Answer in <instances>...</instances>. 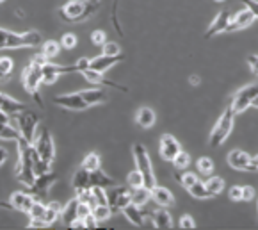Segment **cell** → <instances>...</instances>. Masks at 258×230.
I'll return each mask as SVG.
<instances>
[{
	"instance_id": "23",
	"label": "cell",
	"mask_w": 258,
	"mask_h": 230,
	"mask_svg": "<svg viewBox=\"0 0 258 230\" xmlns=\"http://www.w3.org/2000/svg\"><path fill=\"white\" fill-rule=\"evenodd\" d=\"M123 214H125V218L128 219L132 225L136 226H143L145 225V216H143V212H141L139 205H136V203H130V205H126L125 209H123Z\"/></svg>"
},
{
	"instance_id": "59",
	"label": "cell",
	"mask_w": 258,
	"mask_h": 230,
	"mask_svg": "<svg viewBox=\"0 0 258 230\" xmlns=\"http://www.w3.org/2000/svg\"><path fill=\"white\" fill-rule=\"evenodd\" d=\"M251 107H258V95L253 98V102H251Z\"/></svg>"
},
{
	"instance_id": "22",
	"label": "cell",
	"mask_w": 258,
	"mask_h": 230,
	"mask_svg": "<svg viewBox=\"0 0 258 230\" xmlns=\"http://www.w3.org/2000/svg\"><path fill=\"white\" fill-rule=\"evenodd\" d=\"M27 109L25 104H22L20 100H15L13 96L6 95V93H0V111L8 112V114H13V112H18Z\"/></svg>"
},
{
	"instance_id": "16",
	"label": "cell",
	"mask_w": 258,
	"mask_h": 230,
	"mask_svg": "<svg viewBox=\"0 0 258 230\" xmlns=\"http://www.w3.org/2000/svg\"><path fill=\"white\" fill-rule=\"evenodd\" d=\"M230 22H232V16H230V11L228 9H223V11L219 13V15L214 18V22L210 23V27L207 29L205 32V38H214V36L221 34V32H226L228 25H230Z\"/></svg>"
},
{
	"instance_id": "35",
	"label": "cell",
	"mask_w": 258,
	"mask_h": 230,
	"mask_svg": "<svg viewBox=\"0 0 258 230\" xmlns=\"http://www.w3.org/2000/svg\"><path fill=\"white\" fill-rule=\"evenodd\" d=\"M20 136H22V134L18 132V129H16V127H13L11 123L0 127V139H2V141H16Z\"/></svg>"
},
{
	"instance_id": "33",
	"label": "cell",
	"mask_w": 258,
	"mask_h": 230,
	"mask_svg": "<svg viewBox=\"0 0 258 230\" xmlns=\"http://www.w3.org/2000/svg\"><path fill=\"white\" fill-rule=\"evenodd\" d=\"M100 166H102V159H100V155L96 152H91L84 157L82 166H80V168L88 169V171H95V169H100Z\"/></svg>"
},
{
	"instance_id": "38",
	"label": "cell",
	"mask_w": 258,
	"mask_h": 230,
	"mask_svg": "<svg viewBox=\"0 0 258 230\" xmlns=\"http://www.w3.org/2000/svg\"><path fill=\"white\" fill-rule=\"evenodd\" d=\"M126 186H128L130 189L145 186V179H143V173H141L139 169H134V171H130L128 177H126Z\"/></svg>"
},
{
	"instance_id": "27",
	"label": "cell",
	"mask_w": 258,
	"mask_h": 230,
	"mask_svg": "<svg viewBox=\"0 0 258 230\" xmlns=\"http://www.w3.org/2000/svg\"><path fill=\"white\" fill-rule=\"evenodd\" d=\"M77 205H79V200L75 198V200H72V202H68L64 207H62L61 218H62L64 226H72V223L79 218V214H77Z\"/></svg>"
},
{
	"instance_id": "43",
	"label": "cell",
	"mask_w": 258,
	"mask_h": 230,
	"mask_svg": "<svg viewBox=\"0 0 258 230\" xmlns=\"http://www.w3.org/2000/svg\"><path fill=\"white\" fill-rule=\"evenodd\" d=\"M45 211H46L45 203H43L41 200H34L31 211L27 212V214H29V218H41L43 219V214H45Z\"/></svg>"
},
{
	"instance_id": "2",
	"label": "cell",
	"mask_w": 258,
	"mask_h": 230,
	"mask_svg": "<svg viewBox=\"0 0 258 230\" xmlns=\"http://www.w3.org/2000/svg\"><path fill=\"white\" fill-rule=\"evenodd\" d=\"M38 45H43V38L38 31L11 32L8 29H0V50L34 48Z\"/></svg>"
},
{
	"instance_id": "45",
	"label": "cell",
	"mask_w": 258,
	"mask_h": 230,
	"mask_svg": "<svg viewBox=\"0 0 258 230\" xmlns=\"http://www.w3.org/2000/svg\"><path fill=\"white\" fill-rule=\"evenodd\" d=\"M59 214H61V212L57 211V209H53V207H50V205H46V211H45V214H43V221L46 223V226L53 225V223H55V219L59 218Z\"/></svg>"
},
{
	"instance_id": "18",
	"label": "cell",
	"mask_w": 258,
	"mask_h": 230,
	"mask_svg": "<svg viewBox=\"0 0 258 230\" xmlns=\"http://www.w3.org/2000/svg\"><path fill=\"white\" fill-rule=\"evenodd\" d=\"M9 203H11L13 211H22V212H29L32 207V203H34V196L32 195H27L23 191H16L9 196Z\"/></svg>"
},
{
	"instance_id": "32",
	"label": "cell",
	"mask_w": 258,
	"mask_h": 230,
	"mask_svg": "<svg viewBox=\"0 0 258 230\" xmlns=\"http://www.w3.org/2000/svg\"><path fill=\"white\" fill-rule=\"evenodd\" d=\"M13 63L11 58H6V55H0V82H6L9 81V77L13 73Z\"/></svg>"
},
{
	"instance_id": "55",
	"label": "cell",
	"mask_w": 258,
	"mask_h": 230,
	"mask_svg": "<svg viewBox=\"0 0 258 230\" xmlns=\"http://www.w3.org/2000/svg\"><path fill=\"white\" fill-rule=\"evenodd\" d=\"M247 66H249L254 75H258V55H249L247 58Z\"/></svg>"
},
{
	"instance_id": "37",
	"label": "cell",
	"mask_w": 258,
	"mask_h": 230,
	"mask_svg": "<svg viewBox=\"0 0 258 230\" xmlns=\"http://www.w3.org/2000/svg\"><path fill=\"white\" fill-rule=\"evenodd\" d=\"M112 212L114 211L110 209V205H95V207H93V214H95V218L98 219V223L107 221Z\"/></svg>"
},
{
	"instance_id": "7",
	"label": "cell",
	"mask_w": 258,
	"mask_h": 230,
	"mask_svg": "<svg viewBox=\"0 0 258 230\" xmlns=\"http://www.w3.org/2000/svg\"><path fill=\"white\" fill-rule=\"evenodd\" d=\"M233 120H235V111L230 107L224 109V112L221 114V118L217 120L216 127L212 129V134H210V146H219L224 143V139L230 136L233 129Z\"/></svg>"
},
{
	"instance_id": "46",
	"label": "cell",
	"mask_w": 258,
	"mask_h": 230,
	"mask_svg": "<svg viewBox=\"0 0 258 230\" xmlns=\"http://www.w3.org/2000/svg\"><path fill=\"white\" fill-rule=\"evenodd\" d=\"M118 6H119V0H114L112 2V11H110V20H112V23H114V27H116V31L119 32V36H123L125 32H123V29H121V25H119V20H118Z\"/></svg>"
},
{
	"instance_id": "51",
	"label": "cell",
	"mask_w": 258,
	"mask_h": 230,
	"mask_svg": "<svg viewBox=\"0 0 258 230\" xmlns=\"http://www.w3.org/2000/svg\"><path fill=\"white\" fill-rule=\"evenodd\" d=\"M230 198H232L233 202H240V200H242V186H233V188L230 189Z\"/></svg>"
},
{
	"instance_id": "44",
	"label": "cell",
	"mask_w": 258,
	"mask_h": 230,
	"mask_svg": "<svg viewBox=\"0 0 258 230\" xmlns=\"http://www.w3.org/2000/svg\"><path fill=\"white\" fill-rule=\"evenodd\" d=\"M103 55H119V45L116 41H105L102 45Z\"/></svg>"
},
{
	"instance_id": "54",
	"label": "cell",
	"mask_w": 258,
	"mask_h": 230,
	"mask_svg": "<svg viewBox=\"0 0 258 230\" xmlns=\"http://www.w3.org/2000/svg\"><path fill=\"white\" fill-rule=\"evenodd\" d=\"M84 223H86V228H96V226H98V219L95 218V214H93V212L84 218Z\"/></svg>"
},
{
	"instance_id": "63",
	"label": "cell",
	"mask_w": 258,
	"mask_h": 230,
	"mask_svg": "<svg viewBox=\"0 0 258 230\" xmlns=\"http://www.w3.org/2000/svg\"><path fill=\"white\" fill-rule=\"evenodd\" d=\"M216 2H224V0H216Z\"/></svg>"
},
{
	"instance_id": "11",
	"label": "cell",
	"mask_w": 258,
	"mask_h": 230,
	"mask_svg": "<svg viewBox=\"0 0 258 230\" xmlns=\"http://www.w3.org/2000/svg\"><path fill=\"white\" fill-rule=\"evenodd\" d=\"M228 164L232 166L233 169H239V171H258L253 157L239 148L232 150V152L228 153Z\"/></svg>"
},
{
	"instance_id": "40",
	"label": "cell",
	"mask_w": 258,
	"mask_h": 230,
	"mask_svg": "<svg viewBox=\"0 0 258 230\" xmlns=\"http://www.w3.org/2000/svg\"><path fill=\"white\" fill-rule=\"evenodd\" d=\"M205 184H207V188H209V191L212 193L214 196L219 195V193L224 189V181H223V179H221V177H210V179L205 182Z\"/></svg>"
},
{
	"instance_id": "10",
	"label": "cell",
	"mask_w": 258,
	"mask_h": 230,
	"mask_svg": "<svg viewBox=\"0 0 258 230\" xmlns=\"http://www.w3.org/2000/svg\"><path fill=\"white\" fill-rule=\"evenodd\" d=\"M55 182H57V175L53 171H46V173H43V175L36 177L34 184H32V188H31V193H32V196H34V200L46 198Z\"/></svg>"
},
{
	"instance_id": "29",
	"label": "cell",
	"mask_w": 258,
	"mask_h": 230,
	"mask_svg": "<svg viewBox=\"0 0 258 230\" xmlns=\"http://www.w3.org/2000/svg\"><path fill=\"white\" fill-rule=\"evenodd\" d=\"M80 95H82V98L86 100V104L88 105L102 104V102H105V98H107L105 91H102V89H84V91H80Z\"/></svg>"
},
{
	"instance_id": "17",
	"label": "cell",
	"mask_w": 258,
	"mask_h": 230,
	"mask_svg": "<svg viewBox=\"0 0 258 230\" xmlns=\"http://www.w3.org/2000/svg\"><path fill=\"white\" fill-rule=\"evenodd\" d=\"M80 73H82L84 79H86L88 82H91V84L109 86V88H116V89H119V91H123V93L128 91L126 88H123V86L116 84L114 81H109V79H105V77H103V73L96 72V70H93V68H86V70H82Z\"/></svg>"
},
{
	"instance_id": "21",
	"label": "cell",
	"mask_w": 258,
	"mask_h": 230,
	"mask_svg": "<svg viewBox=\"0 0 258 230\" xmlns=\"http://www.w3.org/2000/svg\"><path fill=\"white\" fill-rule=\"evenodd\" d=\"M152 200L159 205V207H169L171 203L175 202L173 198V193L167 188H162V186H155L152 189Z\"/></svg>"
},
{
	"instance_id": "26",
	"label": "cell",
	"mask_w": 258,
	"mask_h": 230,
	"mask_svg": "<svg viewBox=\"0 0 258 230\" xmlns=\"http://www.w3.org/2000/svg\"><path fill=\"white\" fill-rule=\"evenodd\" d=\"M89 182L93 186H100V188H109V186H116L112 177H109L107 173H103L102 169H95V171H89Z\"/></svg>"
},
{
	"instance_id": "8",
	"label": "cell",
	"mask_w": 258,
	"mask_h": 230,
	"mask_svg": "<svg viewBox=\"0 0 258 230\" xmlns=\"http://www.w3.org/2000/svg\"><path fill=\"white\" fill-rule=\"evenodd\" d=\"M34 148H36V152L39 153V157H41L43 161L52 164L53 159H55V146H53L52 132H50L46 127L41 129V132H39L38 139H36V143H34Z\"/></svg>"
},
{
	"instance_id": "49",
	"label": "cell",
	"mask_w": 258,
	"mask_h": 230,
	"mask_svg": "<svg viewBox=\"0 0 258 230\" xmlns=\"http://www.w3.org/2000/svg\"><path fill=\"white\" fill-rule=\"evenodd\" d=\"M194 226H196V221L192 219V216L183 214L180 218V228H194Z\"/></svg>"
},
{
	"instance_id": "6",
	"label": "cell",
	"mask_w": 258,
	"mask_h": 230,
	"mask_svg": "<svg viewBox=\"0 0 258 230\" xmlns=\"http://www.w3.org/2000/svg\"><path fill=\"white\" fill-rule=\"evenodd\" d=\"M132 152H134V161H136L137 169L143 173L145 186L148 189H153L157 186V179H155V173H153V166H152V161H150L148 150L145 148V145L136 143V145L132 146Z\"/></svg>"
},
{
	"instance_id": "5",
	"label": "cell",
	"mask_w": 258,
	"mask_h": 230,
	"mask_svg": "<svg viewBox=\"0 0 258 230\" xmlns=\"http://www.w3.org/2000/svg\"><path fill=\"white\" fill-rule=\"evenodd\" d=\"M98 9V4H89L84 0H70L61 8V18L64 22H84Z\"/></svg>"
},
{
	"instance_id": "24",
	"label": "cell",
	"mask_w": 258,
	"mask_h": 230,
	"mask_svg": "<svg viewBox=\"0 0 258 230\" xmlns=\"http://www.w3.org/2000/svg\"><path fill=\"white\" fill-rule=\"evenodd\" d=\"M152 219L153 225L157 228H171L173 226V219H171V214L166 211V207H159L152 212Z\"/></svg>"
},
{
	"instance_id": "52",
	"label": "cell",
	"mask_w": 258,
	"mask_h": 230,
	"mask_svg": "<svg viewBox=\"0 0 258 230\" xmlns=\"http://www.w3.org/2000/svg\"><path fill=\"white\" fill-rule=\"evenodd\" d=\"M254 198V189L251 186H242V200L244 202H249Z\"/></svg>"
},
{
	"instance_id": "41",
	"label": "cell",
	"mask_w": 258,
	"mask_h": 230,
	"mask_svg": "<svg viewBox=\"0 0 258 230\" xmlns=\"http://www.w3.org/2000/svg\"><path fill=\"white\" fill-rule=\"evenodd\" d=\"M173 164H175L176 169H185V168H189V164H190V155L187 152H183V150H180V152L176 153V157L173 159Z\"/></svg>"
},
{
	"instance_id": "4",
	"label": "cell",
	"mask_w": 258,
	"mask_h": 230,
	"mask_svg": "<svg viewBox=\"0 0 258 230\" xmlns=\"http://www.w3.org/2000/svg\"><path fill=\"white\" fill-rule=\"evenodd\" d=\"M41 66L39 63L31 61V65H27L23 68L22 73V82H23V88L25 91L29 93L31 96H34L36 104L39 107H43V102H41V96H39V86L43 82V72H41Z\"/></svg>"
},
{
	"instance_id": "62",
	"label": "cell",
	"mask_w": 258,
	"mask_h": 230,
	"mask_svg": "<svg viewBox=\"0 0 258 230\" xmlns=\"http://www.w3.org/2000/svg\"><path fill=\"white\" fill-rule=\"evenodd\" d=\"M4 2H6V0H0V4H4Z\"/></svg>"
},
{
	"instance_id": "30",
	"label": "cell",
	"mask_w": 258,
	"mask_h": 230,
	"mask_svg": "<svg viewBox=\"0 0 258 230\" xmlns=\"http://www.w3.org/2000/svg\"><path fill=\"white\" fill-rule=\"evenodd\" d=\"M73 189L75 191H79V189H88L91 188V182H89V171L88 169L80 168L79 171L73 175Z\"/></svg>"
},
{
	"instance_id": "60",
	"label": "cell",
	"mask_w": 258,
	"mask_h": 230,
	"mask_svg": "<svg viewBox=\"0 0 258 230\" xmlns=\"http://www.w3.org/2000/svg\"><path fill=\"white\" fill-rule=\"evenodd\" d=\"M84 2H89V4H98L100 0H84Z\"/></svg>"
},
{
	"instance_id": "56",
	"label": "cell",
	"mask_w": 258,
	"mask_h": 230,
	"mask_svg": "<svg viewBox=\"0 0 258 230\" xmlns=\"http://www.w3.org/2000/svg\"><path fill=\"white\" fill-rule=\"evenodd\" d=\"M45 226L46 223L41 218H31V221H29V228H45Z\"/></svg>"
},
{
	"instance_id": "19",
	"label": "cell",
	"mask_w": 258,
	"mask_h": 230,
	"mask_svg": "<svg viewBox=\"0 0 258 230\" xmlns=\"http://www.w3.org/2000/svg\"><path fill=\"white\" fill-rule=\"evenodd\" d=\"M125 61V58H123L121 54L119 55H98V58L91 59V65H89V68L96 70V72L100 73H105L109 68H112L114 65H118V63Z\"/></svg>"
},
{
	"instance_id": "31",
	"label": "cell",
	"mask_w": 258,
	"mask_h": 230,
	"mask_svg": "<svg viewBox=\"0 0 258 230\" xmlns=\"http://www.w3.org/2000/svg\"><path fill=\"white\" fill-rule=\"evenodd\" d=\"M187 191L190 193V196H194V198H198V200H205V198H214V195L209 191V188H207V184L205 182H200L198 181L196 184H192L190 186Z\"/></svg>"
},
{
	"instance_id": "34",
	"label": "cell",
	"mask_w": 258,
	"mask_h": 230,
	"mask_svg": "<svg viewBox=\"0 0 258 230\" xmlns=\"http://www.w3.org/2000/svg\"><path fill=\"white\" fill-rule=\"evenodd\" d=\"M175 177H176V181H178L180 184H182L185 189H189L190 186L196 184V182L200 181V179H198L196 173H190V171H180V169L175 173Z\"/></svg>"
},
{
	"instance_id": "48",
	"label": "cell",
	"mask_w": 258,
	"mask_h": 230,
	"mask_svg": "<svg viewBox=\"0 0 258 230\" xmlns=\"http://www.w3.org/2000/svg\"><path fill=\"white\" fill-rule=\"evenodd\" d=\"M91 43H93V45L102 46L103 43H105V32L100 31V29H98V31H95V32L91 34Z\"/></svg>"
},
{
	"instance_id": "13",
	"label": "cell",
	"mask_w": 258,
	"mask_h": 230,
	"mask_svg": "<svg viewBox=\"0 0 258 230\" xmlns=\"http://www.w3.org/2000/svg\"><path fill=\"white\" fill-rule=\"evenodd\" d=\"M55 104L59 105V107L68 109V111H84V109L89 107L80 93H68V95L55 96Z\"/></svg>"
},
{
	"instance_id": "39",
	"label": "cell",
	"mask_w": 258,
	"mask_h": 230,
	"mask_svg": "<svg viewBox=\"0 0 258 230\" xmlns=\"http://www.w3.org/2000/svg\"><path fill=\"white\" fill-rule=\"evenodd\" d=\"M93 198H95V205H109V196L105 193V188H100V186H93Z\"/></svg>"
},
{
	"instance_id": "58",
	"label": "cell",
	"mask_w": 258,
	"mask_h": 230,
	"mask_svg": "<svg viewBox=\"0 0 258 230\" xmlns=\"http://www.w3.org/2000/svg\"><path fill=\"white\" fill-rule=\"evenodd\" d=\"M190 84H192V86L200 84V77H196V75H192V77H190Z\"/></svg>"
},
{
	"instance_id": "28",
	"label": "cell",
	"mask_w": 258,
	"mask_h": 230,
	"mask_svg": "<svg viewBox=\"0 0 258 230\" xmlns=\"http://www.w3.org/2000/svg\"><path fill=\"white\" fill-rule=\"evenodd\" d=\"M136 122H137V125L143 127V129H150V127L155 123V112H153V109L141 107L136 114Z\"/></svg>"
},
{
	"instance_id": "9",
	"label": "cell",
	"mask_w": 258,
	"mask_h": 230,
	"mask_svg": "<svg viewBox=\"0 0 258 230\" xmlns=\"http://www.w3.org/2000/svg\"><path fill=\"white\" fill-rule=\"evenodd\" d=\"M256 95H258V84H249V86H244L242 89H239L232 98V109L235 111V114L249 109L251 102H253V98Z\"/></svg>"
},
{
	"instance_id": "50",
	"label": "cell",
	"mask_w": 258,
	"mask_h": 230,
	"mask_svg": "<svg viewBox=\"0 0 258 230\" xmlns=\"http://www.w3.org/2000/svg\"><path fill=\"white\" fill-rule=\"evenodd\" d=\"M247 9L254 15V18H258V0H240Z\"/></svg>"
},
{
	"instance_id": "57",
	"label": "cell",
	"mask_w": 258,
	"mask_h": 230,
	"mask_svg": "<svg viewBox=\"0 0 258 230\" xmlns=\"http://www.w3.org/2000/svg\"><path fill=\"white\" fill-rule=\"evenodd\" d=\"M6 161H8V150L4 146H0V166L4 164Z\"/></svg>"
},
{
	"instance_id": "3",
	"label": "cell",
	"mask_w": 258,
	"mask_h": 230,
	"mask_svg": "<svg viewBox=\"0 0 258 230\" xmlns=\"http://www.w3.org/2000/svg\"><path fill=\"white\" fill-rule=\"evenodd\" d=\"M9 116H11V118H9V123L18 129V132L22 134V138H25L29 143L34 141L36 129H38V125H39L38 114L23 109V111L13 112V114H9Z\"/></svg>"
},
{
	"instance_id": "61",
	"label": "cell",
	"mask_w": 258,
	"mask_h": 230,
	"mask_svg": "<svg viewBox=\"0 0 258 230\" xmlns=\"http://www.w3.org/2000/svg\"><path fill=\"white\" fill-rule=\"evenodd\" d=\"M253 161H254V164H256V169H258V155H254Z\"/></svg>"
},
{
	"instance_id": "36",
	"label": "cell",
	"mask_w": 258,
	"mask_h": 230,
	"mask_svg": "<svg viewBox=\"0 0 258 230\" xmlns=\"http://www.w3.org/2000/svg\"><path fill=\"white\" fill-rule=\"evenodd\" d=\"M41 50H43V55L46 59H52L55 55H59V50H61V45L55 41V39H48L41 45Z\"/></svg>"
},
{
	"instance_id": "47",
	"label": "cell",
	"mask_w": 258,
	"mask_h": 230,
	"mask_svg": "<svg viewBox=\"0 0 258 230\" xmlns=\"http://www.w3.org/2000/svg\"><path fill=\"white\" fill-rule=\"evenodd\" d=\"M61 45L64 46V48H68V50L75 48V46H77V38L73 34H64V36H62V39H61Z\"/></svg>"
},
{
	"instance_id": "15",
	"label": "cell",
	"mask_w": 258,
	"mask_h": 230,
	"mask_svg": "<svg viewBox=\"0 0 258 230\" xmlns=\"http://www.w3.org/2000/svg\"><path fill=\"white\" fill-rule=\"evenodd\" d=\"M159 150H160V157L166 159V161H173L176 157V153L182 150V146H180V143L171 134H162Z\"/></svg>"
},
{
	"instance_id": "53",
	"label": "cell",
	"mask_w": 258,
	"mask_h": 230,
	"mask_svg": "<svg viewBox=\"0 0 258 230\" xmlns=\"http://www.w3.org/2000/svg\"><path fill=\"white\" fill-rule=\"evenodd\" d=\"M89 65H91V59H89V58H80L79 61L75 63V68H77V72H82V70L89 68Z\"/></svg>"
},
{
	"instance_id": "42",
	"label": "cell",
	"mask_w": 258,
	"mask_h": 230,
	"mask_svg": "<svg viewBox=\"0 0 258 230\" xmlns=\"http://www.w3.org/2000/svg\"><path fill=\"white\" fill-rule=\"evenodd\" d=\"M196 166H198V171H202L203 175H210L214 171V161L210 157H200Z\"/></svg>"
},
{
	"instance_id": "12",
	"label": "cell",
	"mask_w": 258,
	"mask_h": 230,
	"mask_svg": "<svg viewBox=\"0 0 258 230\" xmlns=\"http://www.w3.org/2000/svg\"><path fill=\"white\" fill-rule=\"evenodd\" d=\"M107 196H109V205H110L112 211H123L126 205L132 203L128 186H118L116 184V188L110 189V191L107 193Z\"/></svg>"
},
{
	"instance_id": "14",
	"label": "cell",
	"mask_w": 258,
	"mask_h": 230,
	"mask_svg": "<svg viewBox=\"0 0 258 230\" xmlns=\"http://www.w3.org/2000/svg\"><path fill=\"white\" fill-rule=\"evenodd\" d=\"M41 72H43V82H45V84H53V82L59 79V75L68 73V72H77V68H75V65L59 66V65H53V63L46 61L45 65L41 66Z\"/></svg>"
},
{
	"instance_id": "25",
	"label": "cell",
	"mask_w": 258,
	"mask_h": 230,
	"mask_svg": "<svg viewBox=\"0 0 258 230\" xmlns=\"http://www.w3.org/2000/svg\"><path fill=\"white\" fill-rule=\"evenodd\" d=\"M130 198H132V203L143 207L148 203V200H152V189H148L146 186H141V188H132L130 189Z\"/></svg>"
},
{
	"instance_id": "20",
	"label": "cell",
	"mask_w": 258,
	"mask_h": 230,
	"mask_svg": "<svg viewBox=\"0 0 258 230\" xmlns=\"http://www.w3.org/2000/svg\"><path fill=\"white\" fill-rule=\"evenodd\" d=\"M254 22V15L249 11V9H244V11H240V13H237L235 15V18L230 22V25H228V29H226V32H232V31H240V29H246V27H249L251 23Z\"/></svg>"
},
{
	"instance_id": "1",
	"label": "cell",
	"mask_w": 258,
	"mask_h": 230,
	"mask_svg": "<svg viewBox=\"0 0 258 230\" xmlns=\"http://www.w3.org/2000/svg\"><path fill=\"white\" fill-rule=\"evenodd\" d=\"M18 143V162H16V181L25 184L31 189L36 181L34 162H32V143H29L25 138L20 136L16 139Z\"/></svg>"
}]
</instances>
